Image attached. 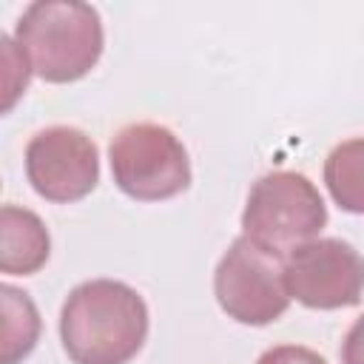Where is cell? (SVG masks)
Here are the masks:
<instances>
[{"label":"cell","instance_id":"obj_3","mask_svg":"<svg viewBox=\"0 0 364 364\" xmlns=\"http://www.w3.org/2000/svg\"><path fill=\"white\" fill-rule=\"evenodd\" d=\"M324 225L327 205L318 188L296 171L259 176L242 210V236L282 259L299 245L313 242Z\"/></svg>","mask_w":364,"mask_h":364},{"label":"cell","instance_id":"obj_11","mask_svg":"<svg viewBox=\"0 0 364 364\" xmlns=\"http://www.w3.org/2000/svg\"><path fill=\"white\" fill-rule=\"evenodd\" d=\"M0 43H3V60H6V77H3V82H6V102H3V111H9L14 105V100L26 91L31 65H28L26 54L20 51V46L9 34H3Z\"/></svg>","mask_w":364,"mask_h":364},{"label":"cell","instance_id":"obj_10","mask_svg":"<svg viewBox=\"0 0 364 364\" xmlns=\"http://www.w3.org/2000/svg\"><path fill=\"white\" fill-rule=\"evenodd\" d=\"M3 301V338H0V364H17L26 358L40 338V313L28 293L3 284L0 287Z\"/></svg>","mask_w":364,"mask_h":364},{"label":"cell","instance_id":"obj_9","mask_svg":"<svg viewBox=\"0 0 364 364\" xmlns=\"http://www.w3.org/2000/svg\"><path fill=\"white\" fill-rule=\"evenodd\" d=\"M324 185L347 213H364V136L338 142L324 159Z\"/></svg>","mask_w":364,"mask_h":364},{"label":"cell","instance_id":"obj_6","mask_svg":"<svg viewBox=\"0 0 364 364\" xmlns=\"http://www.w3.org/2000/svg\"><path fill=\"white\" fill-rule=\"evenodd\" d=\"M290 299L310 310H338L361 301L364 256L344 239H313L284 256Z\"/></svg>","mask_w":364,"mask_h":364},{"label":"cell","instance_id":"obj_1","mask_svg":"<svg viewBox=\"0 0 364 364\" xmlns=\"http://www.w3.org/2000/svg\"><path fill=\"white\" fill-rule=\"evenodd\" d=\"M145 336L148 304L125 282L91 279L63 301L60 338L74 364H128Z\"/></svg>","mask_w":364,"mask_h":364},{"label":"cell","instance_id":"obj_7","mask_svg":"<svg viewBox=\"0 0 364 364\" xmlns=\"http://www.w3.org/2000/svg\"><path fill=\"white\" fill-rule=\"evenodd\" d=\"M26 176L43 199L77 202L100 182V151L80 128H43L26 145Z\"/></svg>","mask_w":364,"mask_h":364},{"label":"cell","instance_id":"obj_8","mask_svg":"<svg viewBox=\"0 0 364 364\" xmlns=\"http://www.w3.org/2000/svg\"><path fill=\"white\" fill-rule=\"evenodd\" d=\"M51 253V236L43 219L17 205H3L0 210V270L9 276L37 273Z\"/></svg>","mask_w":364,"mask_h":364},{"label":"cell","instance_id":"obj_4","mask_svg":"<svg viewBox=\"0 0 364 364\" xmlns=\"http://www.w3.org/2000/svg\"><path fill=\"white\" fill-rule=\"evenodd\" d=\"M117 188L136 202H159L191 185V159L182 139L159 122H131L108 145Z\"/></svg>","mask_w":364,"mask_h":364},{"label":"cell","instance_id":"obj_5","mask_svg":"<svg viewBox=\"0 0 364 364\" xmlns=\"http://www.w3.org/2000/svg\"><path fill=\"white\" fill-rule=\"evenodd\" d=\"M213 293L219 307L233 321L264 327L276 321L290 304L284 259L259 247L247 236H239L230 242L213 270Z\"/></svg>","mask_w":364,"mask_h":364},{"label":"cell","instance_id":"obj_13","mask_svg":"<svg viewBox=\"0 0 364 364\" xmlns=\"http://www.w3.org/2000/svg\"><path fill=\"white\" fill-rule=\"evenodd\" d=\"M341 364H364V316H358L341 341Z\"/></svg>","mask_w":364,"mask_h":364},{"label":"cell","instance_id":"obj_12","mask_svg":"<svg viewBox=\"0 0 364 364\" xmlns=\"http://www.w3.org/2000/svg\"><path fill=\"white\" fill-rule=\"evenodd\" d=\"M256 364H327L316 350L301 344H279L259 355Z\"/></svg>","mask_w":364,"mask_h":364},{"label":"cell","instance_id":"obj_2","mask_svg":"<svg viewBox=\"0 0 364 364\" xmlns=\"http://www.w3.org/2000/svg\"><path fill=\"white\" fill-rule=\"evenodd\" d=\"M14 43L46 82H74L102 57L100 11L80 0H34L23 9Z\"/></svg>","mask_w":364,"mask_h":364}]
</instances>
